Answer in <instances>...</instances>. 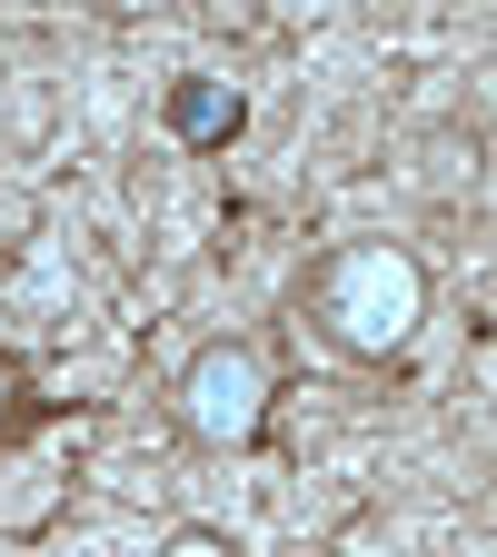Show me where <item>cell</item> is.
<instances>
[{"label":"cell","mask_w":497,"mask_h":557,"mask_svg":"<svg viewBox=\"0 0 497 557\" xmlns=\"http://www.w3.org/2000/svg\"><path fill=\"white\" fill-rule=\"evenodd\" d=\"M160 557H239V547H229V537H220V528H179V537H170V547H160Z\"/></svg>","instance_id":"obj_4"},{"label":"cell","mask_w":497,"mask_h":557,"mask_svg":"<svg viewBox=\"0 0 497 557\" xmlns=\"http://www.w3.org/2000/svg\"><path fill=\"white\" fill-rule=\"evenodd\" d=\"M11 408H21V369L0 359V429H11Z\"/></svg>","instance_id":"obj_5"},{"label":"cell","mask_w":497,"mask_h":557,"mask_svg":"<svg viewBox=\"0 0 497 557\" xmlns=\"http://www.w3.org/2000/svg\"><path fill=\"white\" fill-rule=\"evenodd\" d=\"M309 309L348 359H398L418 338V319H428V269L398 239H338L309 278Z\"/></svg>","instance_id":"obj_1"},{"label":"cell","mask_w":497,"mask_h":557,"mask_svg":"<svg viewBox=\"0 0 497 557\" xmlns=\"http://www.w3.org/2000/svg\"><path fill=\"white\" fill-rule=\"evenodd\" d=\"M179 429L199 448H249L269 429V359L249 338H209L179 369Z\"/></svg>","instance_id":"obj_2"},{"label":"cell","mask_w":497,"mask_h":557,"mask_svg":"<svg viewBox=\"0 0 497 557\" xmlns=\"http://www.w3.org/2000/svg\"><path fill=\"white\" fill-rule=\"evenodd\" d=\"M249 120V100L220 81V70H189V81H170V129L179 139H199V150H209V139H229Z\"/></svg>","instance_id":"obj_3"}]
</instances>
